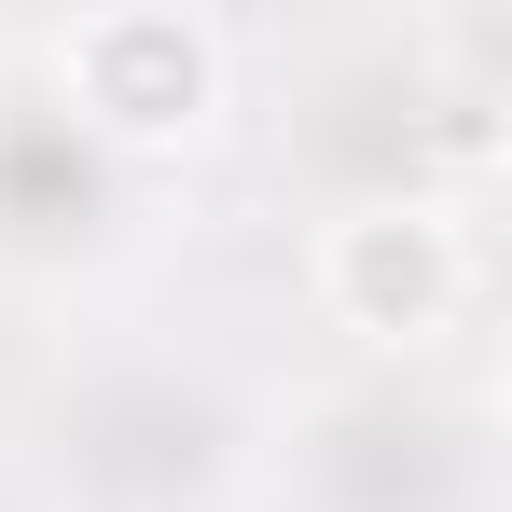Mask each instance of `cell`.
<instances>
[{
  "label": "cell",
  "mask_w": 512,
  "mask_h": 512,
  "mask_svg": "<svg viewBox=\"0 0 512 512\" xmlns=\"http://www.w3.org/2000/svg\"><path fill=\"white\" fill-rule=\"evenodd\" d=\"M56 70H70V97L111 139H194L208 97H222V42L194 14H84L56 42Z\"/></svg>",
  "instance_id": "6da1fadb"
},
{
  "label": "cell",
  "mask_w": 512,
  "mask_h": 512,
  "mask_svg": "<svg viewBox=\"0 0 512 512\" xmlns=\"http://www.w3.org/2000/svg\"><path fill=\"white\" fill-rule=\"evenodd\" d=\"M319 291H333L360 333H429L457 305V236L429 208H360V222H333V250H319Z\"/></svg>",
  "instance_id": "7a4b0ae2"
}]
</instances>
